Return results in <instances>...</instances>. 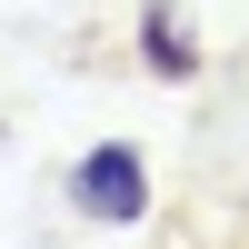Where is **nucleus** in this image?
I'll return each mask as SVG.
<instances>
[{
	"label": "nucleus",
	"mask_w": 249,
	"mask_h": 249,
	"mask_svg": "<svg viewBox=\"0 0 249 249\" xmlns=\"http://www.w3.org/2000/svg\"><path fill=\"white\" fill-rule=\"evenodd\" d=\"M70 210H80V219H110V230H130V219L150 210V160H140L130 140H100V150L70 170Z\"/></svg>",
	"instance_id": "f257e3e1"
},
{
	"label": "nucleus",
	"mask_w": 249,
	"mask_h": 249,
	"mask_svg": "<svg viewBox=\"0 0 249 249\" xmlns=\"http://www.w3.org/2000/svg\"><path fill=\"white\" fill-rule=\"evenodd\" d=\"M140 60H150V80H190V70H199V40L179 30L170 0H150V10H140Z\"/></svg>",
	"instance_id": "f03ea898"
}]
</instances>
